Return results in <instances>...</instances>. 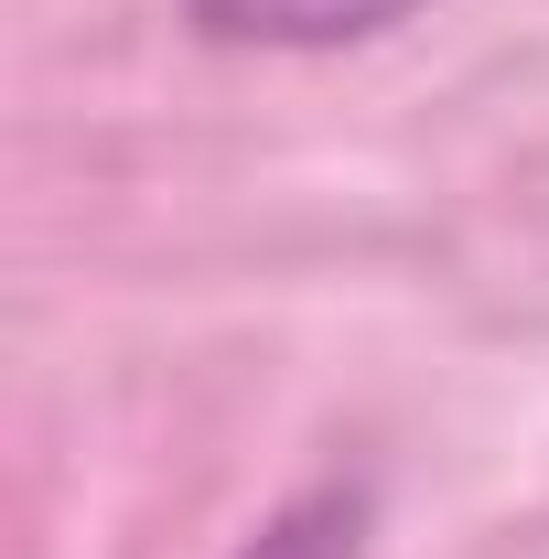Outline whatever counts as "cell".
I'll list each match as a JSON object with an SVG mask.
<instances>
[{"mask_svg": "<svg viewBox=\"0 0 549 559\" xmlns=\"http://www.w3.org/2000/svg\"><path fill=\"white\" fill-rule=\"evenodd\" d=\"M420 11L431 0H184V22L237 55H344V44H377Z\"/></svg>", "mask_w": 549, "mask_h": 559, "instance_id": "cell-1", "label": "cell"}, {"mask_svg": "<svg viewBox=\"0 0 549 559\" xmlns=\"http://www.w3.org/2000/svg\"><path fill=\"white\" fill-rule=\"evenodd\" d=\"M366 516H377L366 485H313V495H291L237 559H355L366 549Z\"/></svg>", "mask_w": 549, "mask_h": 559, "instance_id": "cell-2", "label": "cell"}]
</instances>
